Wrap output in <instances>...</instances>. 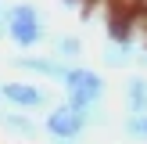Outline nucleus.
I'll return each mask as SVG.
<instances>
[{
  "label": "nucleus",
  "instance_id": "7",
  "mask_svg": "<svg viewBox=\"0 0 147 144\" xmlns=\"http://www.w3.org/2000/svg\"><path fill=\"white\" fill-rule=\"evenodd\" d=\"M0 130H7V133H14V137H36L43 126H40L29 112H18V108H0Z\"/></svg>",
  "mask_w": 147,
  "mask_h": 144
},
{
  "label": "nucleus",
  "instance_id": "10",
  "mask_svg": "<svg viewBox=\"0 0 147 144\" xmlns=\"http://www.w3.org/2000/svg\"><path fill=\"white\" fill-rule=\"evenodd\" d=\"M122 133L140 141V144H147V115H126L122 119Z\"/></svg>",
  "mask_w": 147,
  "mask_h": 144
},
{
  "label": "nucleus",
  "instance_id": "3",
  "mask_svg": "<svg viewBox=\"0 0 147 144\" xmlns=\"http://www.w3.org/2000/svg\"><path fill=\"white\" fill-rule=\"evenodd\" d=\"M86 119L76 112L72 105H54V108H47V119H43V133L50 137V144H79L83 141V133H86Z\"/></svg>",
  "mask_w": 147,
  "mask_h": 144
},
{
  "label": "nucleus",
  "instance_id": "8",
  "mask_svg": "<svg viewBox=\"0 0 147 144\" xmlns=\"http://www.w3.org/2000/svg\"><path fill=\"white\" fill-rule=\"evenodd\" d=\"M50 58H57V61H65V65H79V58H83V40H79L76 33L50 36Z\"/></svg>",
  "mask_w": 147,
  "mask_h": 144
},
{
  "label": "nucleus",
  "instance_id": "2",
  "mask_svg": "<svg viewBox=\"0 0 147 144\" xmlns=\"http://www.w3.org/2000/svg\"><path fill=\"white\" fill-rule=\"evenodd\" d=\"M4 25H7V40H11L14 47H22V50H32V47H40V43L50 40L47 14L36 4H7Z\"/></svg>",
  "mask_w": 147,
  "mask_h": 144
},
{
  "label": "nucleus",
  "instance_id": "5",
  "mask_svg": "<svg viewBox=\"0 0 147 144\" xmlns=\"http://www.w3.org/2000/svg\"><path fill=\"white\" fill-rule=\"evenodd\" d=\"M11 65H14V69H22V72H29V76L54 79V83H61L65 72L72 69V65L57 61V58H50V54H18V58H11Z\"/></svg>",
  "mask_w": 147,
  "mask_h": 144
},
{
  "label": "nucleus",
  "instance_id": "1",
  "mask_svg": "<svg viewBox=\"0 0 147 144\" xmlns=\"http://www.w3.org/2000/svg\"><path fill=\"white\" fill-rule=\"evenodd\" d=\"M61 86H65V105H72L83 119H90V112L97 105H104V97H108L104 76L93 72V69H86V65H72V69L65 72Z\"/></svg>",
  "mask_w": 147,
  "mask_h": 144
},
{
  "label": "nucleus",
  "instance_id": "6",
  "mask_svg": "<svg viewBox=\"0 0 147 144\" xmlns=\"http://www.w3.org/2000/svg\"><path fill=\"white\" fill-rule=\"evenodd\" d=\"M122 101H126V115H147V76L133 72L122 83Z\"/></svg>",
  "mask_w": 147,
  "mask_h": 144
},
{
  "label": "nucleus",
  "instance_id": "4",
  "mask_svg": "<svg viewBox=\"0 0 147 144\" xmlns=\"http://www.w3.org/2000/svg\"><path fill=\"white\" fill-rule=\"evenodd\" d=\"M0 101H7L11 108L32 115L36 108L50 105V94H47V86H40L36 79H11V83H0Z\"/></svg>",
  "mask_w": 147,
  "mask_h": 144
},
{
  "label": "nucleus",
  "instance_id": "9",
  "mask_svg": "<svg viewBox=\"0 0 147 144\" xmlns=\"http://www.w3.org/2000/svg\"><path fill=\"white\" fill-rule=\"evenodd\" d=\"M100 61H104L108 69H133V65L140 61V54H136V47H126V43H108V47L100 50Z\"/></svg>",
  "mask_w": 147,
  "mask_h": 144
},
{
  "label": "nucleus",
  "instance_id": "11",
  "mask_svg": "<svg viewBox=\"0 0 147 144\" xmlns=\"http://www.w3.org/2000/svg\"><path fill=\"white\" fill-rule=\"evenodd\" d=\"M4 14H7V11H4ZM4 14H0V40L7 36V25H4Z\"/></svg>",
  "mask_w": 147,
  "mask_h": 144
}]
</instances>
